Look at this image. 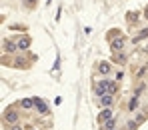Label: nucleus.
Here are the masks:
<instances>
[{
  "label": "nucleus",
  "mask_w": 148,
  "mask_h": 130,
  "mask_svg": "<svg viewBox=\"0 0 148 130\" xmlns=\"http://www.w3.org/2000/svg\"><path fill=\"white\" fill-rule=\"evenodd\" d=\"M94 90H96L98 96H102V94H114L116 92V84L110 82V80H100V82H96Z\"/></svg>",
  "instance_id": "f257e3e1"
},
{
  "label": "nucleus",
  "mask_w": 148,
  "mask_h": 130,
  "mask_svg": "<svg viewBox=\"0 0 148 130\" xmlns=\"http://www.w3.org/2000/svg\"><path fill=\"white\" fill-rule=\"evenodd\" d=\"M4 120H6L8 124H16V122H18V114L10 108V110H6V112H4Z\"/></svg>",
  "instance_id": "f03ea898"
},
{
  "label": "nucleus",
  "mask_w": 148,
  "mask_h": 130,
  "mask_svg": "<svg viewBox=\"0 0 148 130\" xmlns=\"http://www.w3.org/2000/svg\"><path fill=\"white\" fill-rule=\"evenodd\" d=\"M34 104H36V110H38L40 114H46V112H48V106L44 104L42 98H34Z\"/></svg>",
  "instance_id": "7ed1b4c3"
},
{
  "label": "nucleus",
  "mask_w": 148,
  "mask_h": 130,
  "mask_svg": "<svg viewBox=\"0 0 148 130\" xmlns=\"http://www.w3.org/2000/svg\"><path fill=\"white\" fill-rule=\"evenodd\" d=\"M112 102H114V94H102V96H100V104H102V106L108 108Z\"/></svg>",
  "instance_id": "20e7f679"
},
{
  "label": "nucleus",
  "mask_w": 148,
  "mask_h": 130,
  "mask_svg": "<svg viewBox=\"0 0 148 130\" xmlns=\"http://www.w3.org/2000/svg\"><path fill=\"white\" fill-rule=\"evenodd\" d=\"M2 48L6 52H16V48H18V44H14L12 40H4V44H2Z\"/></svg>",
  "instance_id": "39448f33"
},
{
  "label": "nucleus",
  "mask_w": 148,
  "mask_h": 130,
  "mask_svg": "<svg viewBox=\"0 0 148 130\" xmlns=\"http://www.w3.org/2000/svg\"><path fill=\"white\" fill-rule=\"evenodd\" d=\"M122 48H124V36L114 38V40H112V50H122Z\"/></svg>",
  "instance_id": "423d86ee"
},
{
  "label": "nucleus",
  "mask_w": 148,
  "mask_h": 130,
  "mask_svg": "<svg viewBox=\"0 0 148 130\" xmlns=\"http://www.w3.org/2000/svg\"><path fill=\"white\" fill-rule=\"evenodd\" d=\"M106 120H112V110L110 108H104L100 112V122H106Z\"/></svg>",
  "instance_id": "0eeeda50"
},
{
  "label": "nucleus",
  "mask_w": 148,
  "mask_h": 130,
  "mask_svg": "<svg viewBox=\"0 0 148 130\" xmlns=\"http://www.w3.org/2000/svg\"><path fill=\"white\" fill-rule=\"evenodd\" d=\"M20 106H22L24 110H30V108L36 106V104H34V98H22V100H20Z\"/></svg>",
  "instance_id": "6e6552de"
},
{
  "label": "nucleus",
  "mask_w": 148,
  "mask_h": 130,
  "mask_svg": "<svg viewBox=\"0 0 148 130\" xmlns=\"http://www.w3.org/2000/svg\"><path fill=\"white\" fill-rule=\"evenodd\" d=\"M98 72L100 74H108V72H110V64H108V62H100L98 64Z\"/></svg>",
  "instance_id": "1a4fd4ad"
},
{
  "label": "nucleus",
  "mask_w": 148,
  "mask_h": 130,
  "mask_svg": "<svg viewBox=\"0 0 148 130\" xmlns=\"http://www.w3.org/2000/svg\"><path fill=\"white\" fill-rule=\"evenodd\" d=\"M28 46H30V40H28V38L18 40V48H20V50H24V48H28Z\"/></svg>",
  "instance_id": "9d476101"
},
{
  "label": "nucleus",
  "mask_w": 148,
  "mask_h": 130,
  "mask_svg": "<svg viewBox=\"0 0 148 130\" xmlns=\"http://www.w3.org/2000/svg\"><path fill=\"white\" fill-rule=\"evenodd\" d=\"M138 98H136V96H134V98H132V100H130V104H128V108H130V110H136V108H138Z\"/></svg>",
  "instance_id": "9b49d317"
},
{
  "label": "nucleus",
  "mask_w": 148,
  "mask_h": 130,
  "mask_svg": "<svg viewBox=\"0 0 148 130\" xmlns=\"http://www.w3.org/2000/svg\"><path fill=\"white\" fill-rule=\"evenodd\" d=\"M102 128H104V130H112V128H114V118H112V120H106Z\"/></svg>",
  "instance_id": "f8f14e48"
},
{
  "label": "nucleus",
  "mask_w": 148,
  "mask_h": 130,
  "mask_svg": "<svg viewBox=\"0 0 148 130\" xmlns=\"http://www.w3.org/2000/svg\"><path fill=\"white\" fill-rule=\"evenodd\" d=\"M142 38H148V28H144V30H142V32L138 34V38H136V42H138V40H142Z\"/></svg>",
  "instance_id": "ddd939ff"
},
{
  "label": "nucleus",
  "mask_w": 148,
  "mask_h": 130,
  "mask_svg": "<svg viewBox=\"0 0 148 130\" xmlns=\"http://www.w3.org/2000/svg\"><path fill=\"white\" fill-rule=\"evenodd\" d=\"M10 130H22V128H20V126H16V124H14V126H12V128H10Z\"/></svg>",
  "instance_id": "4468645a"
},
{
  "label": "nucleus",
  "mask_w": 148,
  "mask_h": 130,
  "mask_svg": "<svg viewBox=\"0 0 148 130\" xmlns=\"http://www.w3.org/2000/svg\"><path fill=\"white\" fill-rule=\"evenodd\" d=\"M146 16H148V8H146Z\"/></svg>",
  "instance_id": "2eb2a0df"
}]
</instances>
